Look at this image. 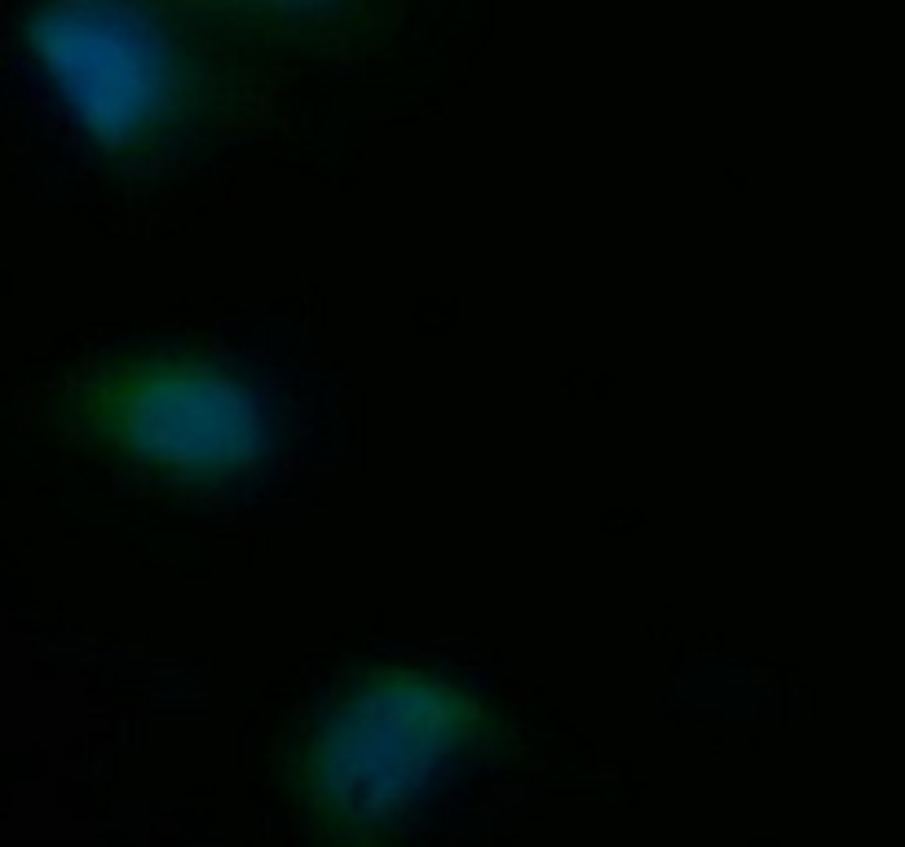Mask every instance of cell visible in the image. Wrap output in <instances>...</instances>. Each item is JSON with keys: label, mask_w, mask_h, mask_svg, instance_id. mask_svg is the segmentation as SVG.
<instances>
[{"label": "cell", "mask_w": 905, "mask_h": 847, "mask_svg": "<svg viewBox=\"0 0 905 847\" xmlns=\"http://www.w3.org/2000/svg\"><path fill=\"white\" fill-rule=\"evenodd\" d=\"M477 706L442 675L376 671L327 711L310 746V799L345 830H376L407 812L473 742Z\"/></svg>", "instance_id": "cell-1"}, {"label": "cell", "mask_w": 905, "mask_h": 847, "mask_svg": "<svg viewBox=\"0 0 905 847\" xmlns=\"http://www.w3.org/2000/svg\"><path fill=\"white\" fill-rule=\"evenodd\" d=\"M93 428L129 455L190 481H217L265 455L270 428L234 375L199 358H151L89 393Z\"/></svg>", "instance_id": "cell-2"}, {"label": "cell", "mask_w": 905, "mask_h": 847, "mask_svg": "<svg viewBox=\"0 0 905 847\" xmlns=\"http://www.w3.org/2000/svg\"><path fill=\"white\" fill-rule=\"evenodd\" d=\"M31 45L106 146L151 137L181 98L173 40L129 0H49L31 18Z\"/></svg>", "instance_id": "cell-3"}, {"label": "cell", "mask_w": 905, "mask_h": 847, "mask_svg": "<svg viewBox=\"0 0 905 847\" xmlns=\"http://www.w3.org/2000/svg\"><path fill=\"white\" fill-rule=\"evenodd\" d=\"M212 14L230 18L239 27L270 31V36H301V31L327 27L336 14H345L349 0H195Z\"/></svg>", "instance_id": "cell-4"}]
</instances>
